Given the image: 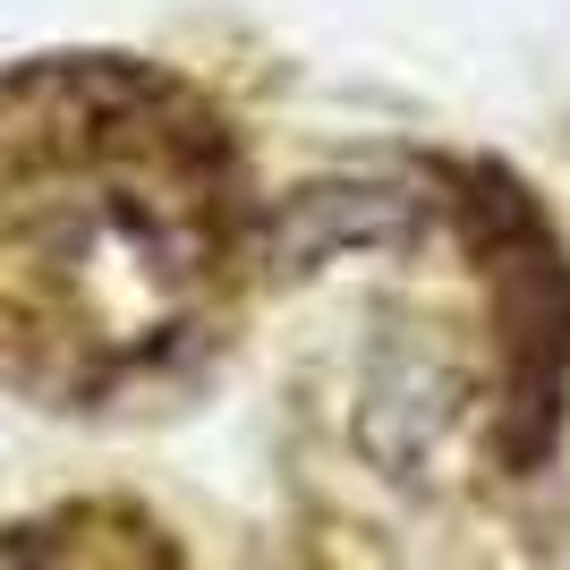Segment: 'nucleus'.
<instances>
[{"mask_svg": "<svg viewBox=\"0 0 570 570\" xmlns=\"http://www.w3.org/2000/svg\"><path fill=\"white\" fill-rule=\"evenodd\" d=\"M264 264L230 119L154 60L0 77V401L51 417L188 383Z\"/></svg>", "mask_w": 570, "mask_h": 570, "instance_id": "f257e3e1", "label": "nucleus"}]
</instances>
